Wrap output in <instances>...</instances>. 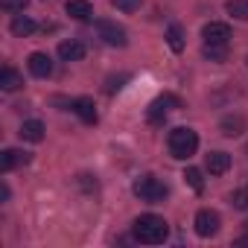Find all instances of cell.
Here are the masks:
<instances>
[{"mask_svg": "<svg viewBox=\"0 0 248 248\" xmlns=\"http://www.w3.org/2000/svg\"><path fill=\"white\" fill-rule=\"evenodd\" d=\"M132 236H135L140 245H161V242L170 236V225H167V219L158 216V213H143V216L135 219Z\"/></svg>", "mask_w": 248, "mask_h": 248, "instance_id": "obj_1", "label": "cell"}, {"mask_svg": "<svg viewBox=\"0 0 248 248\" xmlns=\"http://www.w3.org/2000/svg\"><path fill=\"white\" fill-rule=\"evenodd\" d=\"M167 146H170V155L175 161H187L199 149V135L193 129H187V126H178V129H172L167 135Z\"/></svg>", "mask_w": 248, "mask_h": 248, "instance_id": "obj_2", "label": "cell"}, {"mask_svg": "<svg viewBox=\"0 0 248 248\" xmlns=\"http://www.w3.org/2000/svg\"><path fill=\"white\" fill-rule=\"evenodd\" d=\"M132 190H135V196L140 199V202H146V204H161L164 199H167V184L161 181V178H155V175H140V178H135V184H132Z\"/></svg>", "mask_w": 248, "mask_h": 248, "instance_id": "obj_3", "label": "cell"}, {"mask_svg": "<svg viewBox=\"0 0 248 248\" xmlns=\"http://www.w3.org/2000/svg\"><path fill=\"white\" fill-rule=\"evenodd\" d=\"M96 35H99L108 47H126V44H129V32L123 30L117 21H108V18H99V21H96Z\"/></svg>", "mask_w": 248, "mask_h": 248, "instance_id": "obj_4", "label": "cell"}, {"mask_svg": "<svg viewBox=\"0 0 248 248\" xmlns=\"http://www.w3.org/2000/svg\"><path fill=\"white\" fill-rule=\"evenodd\" d=\"M172 108H181V99H178V96H172V93H164V96H158V99L149 105L146 120L152 123V126H161V123L167 120V114H170Z\"/></svg>", "mask_w": 248, "mask_h": 248, "instance_id": "obj_5", "label": "cell"}, {"mask_svg": "<svg viewBox=\"0 0 248 248\" xmlns=\"http://www.w3.org/2000/svg\"><path fill=\"white\" fill-rule=\"evenodd\" d=\"M193 225H196V233L207 239V236H216V233H219V225H222V219H219V213H216V210H210V207H202V210L196 213Z\"/></svg>", "mask_w": 248, "mask_h": 248, "instance_id": "obj_6", "label": "cell"}, {"mask_svg": "<svg viewBox=\"0 0 248 248\" xmlns=\"http://www.w3.org/2000/svg\"><path fill=\"white\" fill-rule=\"evenodd\" d=\"M202 38H204V44H228L231 41V27L222 24V21H210V24H204Z\"/></svg>", "mask_w": 248, "mask_h": 248, "instance_id": "obj_7", "label": "cell"}, {"mask_svg": "<svg viewBox=\"0 0 248 248\" xmlns=\"http://www.w3.org/2000/svg\"><path fill=\"white\" fill-rule=\"evenodd\" d=\"M27 67H30V73H32L35 79H50V76H53V59H50L47 53H30Z\"/></svg>", "mask_w": 248, "mask_h": 248, "instance_id": "obj_8", "label": "cell"}, {"mask_svg": "<svg viewBox=\"0 0 248 248\" xmlns=\"http://www.w3.org/2000/svg\"><path fill=\"white\" fill-rule=\"evenodd\" d=\"M24 164H30V152H21V149L0 152V172H12L15 167H24Z\"/></svg>", "mask_w": 248, "mask_h": 248, "instance_id": "obj_9", "label": "cell"}, {"mask_svg": "<svg viewBox=\"0 0 248 248\" xmlns=\"http://www.w3.org/2000/svg\"><path fill=\"white\" fill-rule=\"evenodd\" d=\"M204 170L210 172V175H225L228 170H231V155L228 152H207V158H204Z\"/></svg>", "mask_w": 248, "mask_h": 248, "instance_id": "obj_10", "label": "cell"}, {"mask_svg": "<svg viewBox=\"0 0 248 248\" xmlns=\"http://www.w3.org/2000/svg\"><path fill=\"white\" fill-rule=\"evenodd\" d=\"M70 111H76V117L82 123H88V126H93V123H96V108H93V99H88V96L73 99L70 102Z\"/></svg>", "mask_w": 248, "mask_h": 248, "instance_id": "obj_11", "label": "cell"}, {"mask_svg": "<svg viewBox=\"0 0 248 248\" xmlns=\"http://www.w3.org/2000/svg\"><path fill=\"white\" fill-rule=\"evenodd\" d=\"M59 59L62 62H82L85 59V44L76 41V38H67L59 44Z\"/></svg>", "mask_w": 248, "mask_h": 248, "instance_id": "obj_12", "label": "cell"}, {"mask_svg": "<svg viewBox=\"0 0 248 248\" xmlns=\"http://www.w3.org/2000/svg\"><path fill=\"white\" fill-rule=\"evenodd\" d=\"M44 132H47V129H44V123H41V120H24L18 135H21V140L41 143V140H44Z\"/></svg>", "mask_w": 248, "mask_h": 248, "instance_id": "obj_13", "label": "cell"}, {"mask_svg": "<svg viewBox=\"0 0 248 248\" xmlns=\"http://www.w3.org/2000/svg\"><path fill=\"white\" fill-rule=\"evenodd\" d=\"M64 12L73 18V21H91L93 18V6L88 0H67L64 3Z\"/></svg>", "mask_w": 248, "mask_h": 248, "instance_id": "obj_14", "label": "cell"}, {"mask_svg": "<svg viewBox=\"0 0 248 248\" xmlns=\"http://www.w3.org/2000/svg\"><path fill=\"white\" fill-rule=\"evenodd\" d=\"M24 85V76L15 70V67H3V70H0V91H6V93H12V91H18Z\"/></svg>", "mask_w": 248, "mask_h": 248, "instance_id": "obj_15", "label": "cell"}, {"mask_svg": "<svg viewBox=\"0 0 248 248\" xmlns=\"http://www.w3.org/2000/svg\"><path fill=\"white\" fill-rule=\"evenodd\" d=\"M219 129H222L225 138H236V135H242V129H245V117H242V114H228V117L219 123Z\"/></svg>", "mask_w": 248, "mask_h": 248, "instance_id": "obj_16", "label": "cell"}, {"mask_svg": "<svg viewBox=\"0 0 248 248\" xmlns=\"http://www.w3.org/2000/svg\"><path fill=\"white\" fill-rule=\"evenodd\" d=\"M9 30H12V35H18V38H27V35H32L35 32V21L30 18V15H15L12 18V24H9Z\"/></svg>", "mask_w": 248, "mask_h": 248, "instance_id": "obj_17", "label": "cell"}, {"mask_svg": "<svg viewBox=\"0 0 248 248\" xmlns=\"http://www.w3.org/2000/svg\"><path fill=\"white\" fill-rule=\"evenodd\" d=\"M167 44H170L172 53L184 50V30H181V24H170L167 27Z\"/></svg>", "mask_w": 248, "mask_h": 248, "instance_id": "obj_18", "label": "cell"}, {"mask_svg": "<svg viewBox=\"0 0 248 248\" xmlns=\"http://www.w3.org/2000/svg\"><path fill=\"white\" fill-rule=\"evenodd\" d=\"M225 12L231 18H236V21H248V0H228Z\"/></svg>", "mask_w": 248, "mask_h": 248, "instance_id": "obj_19", "label": "cell"}, {"mask_svg": "<svg viewBox=\"0 0 248 248\" xmlns=\"http://www.w3.org/2000/svg\"><path fill=\"white\" fill-rule=\"evenodd\" d=\"M202 56L207 62H225L228 59V44H204L202 47Z\"/></svg>", "mask_w": 248, "mask_h": 248, "instance_id": "obj_20", "label": "cell"}, {"mask_svg": "<svg viewBox=\"0 0 248 248\" xmlns=\"http://www.w3.org/2000/svg\"><path fill=\"white\" fill-rule=\"evenodd\" d=\"M184 181L196 190V193H202L204 190V178H202V170H196V167H187L184 170Z\"/></svg>", "mask_w": 248, "mask_h": 248, "instance_id": "obj_21", "label": "cell"}, {"mask_svg": "<svg viewBox=\"0 0 248 248\" xmlns=\"http://www.w3.org/2000/svg\"><path fill=\"white\" fill-rule=\"evenodd\" d=\"M27 6H30V0H0V9L9 15H21Z\"/></svg>", "mask_w": 248, "mask_h": 248, "instance_id": "obj_22", "label": "cell"}, {"mask_svg": "<svg viewBox=\"0 0 248 248\" xmlns=\"http://www.w3.org/2000/svg\"><path fill=\"white\" fill-rule=\"evenodd\" d=\"M231 204H233L236 210H248V187L233 190V193H231Z\"/></svg>", "mask_w": 248, "mask_h": 248, "instance_id": "obj_23", "label": "cell"}, {"mask_svg": "<svg viewBox=\"0 0 248 248\" xmlns=\"http://www.w3.org/2000/svg\"><path fill=\"white\" fill-rule=\"evenodd\" d=\"M111 6L120 12H138L143 6V0H111Z\"/></svg>", "mask_w": 248, "mask_h": 248, "instance_id": "obj_24", "label": "cell"}, {"mask_svg": "<svg viewBox=\"0 0 248 248\" xmlns=\"http://www.w3.org/2000/svg\"><path fill=\"white\" fill-rule=\"evenodd\" d=\"M126 79H129V76H120V79H108V88H105V91H108V93L120 91V88H123V82H126Z\"/></svg>", "mask_w": 248, "mask_h": 248, "instance_id": "obj_25", "label": "cell"}, {"mask_svg": "<svg viewBox=\"0 0 248 248\" xmlns=\"http://www.w3.org/2000/svg\"><path fill=\"white\" fill-rule=\"evenodd\" d=\"M0 199H3V202H9V187H6V184L0 187Z\"/></svg>", "mask_w": 248, "mask_h": 248, "instance_id": "obj_26", "label": "cell"}, {"mask_svg": "<svg viewBox=\"0 0 248 248\" xmlns=\"http://www.w3.org/2000/svg\"><path fill=\"white\" fill-rule=\"evenodd\" d=\"M242 225H245V231H248V219H245V222H242Z\"/></svg>", "mask_w": 248, "mask_h": 248, "instance_id": "obj_27", "label": "cell"}, {"mask_svg": "<svg viewBox=\"0 0 248 248\" xmlns=\"http://www.w3.org/2000/svg\"><path fill=\"white\" fill-rule=\"evenodd\" d=\"M245 155H248V143H245Z\"/></svg>", "mask_w": 248, "mask_h": 248, "instance_id": "obj_28", "label": "cell"}]
</instances>
